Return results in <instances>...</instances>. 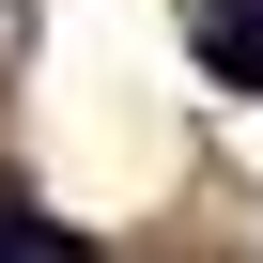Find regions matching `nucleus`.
<instances>
[{"label": "nucleus", "mask_w": 263, "mask_h": 263, "mask_svg": "<svg viewBox=\"0 0 263 263\" xmlns=\"http://www.w3.org/2000/svg\"><path fill=\"white\" fill-rule=\"evenodd\" d=\"M201 78L217 93H263V0H201Z\"/></svg>", "instance_id": "obj_1"}, {"label": "nucleus", "mask_w": 263, "mask_h": 263, "mask_svg": "<svg viewBox=\"0 0 263 263\" xmlns=\"http://www.w3.org/2000/svg\"><path fill=\"white\" fill-rule=\"evenodd\" d=\"M0 263H108V248L62 232V217H31V201H0Z\"/></svg>", "instance_id": "obj_2"}]
</instances>
